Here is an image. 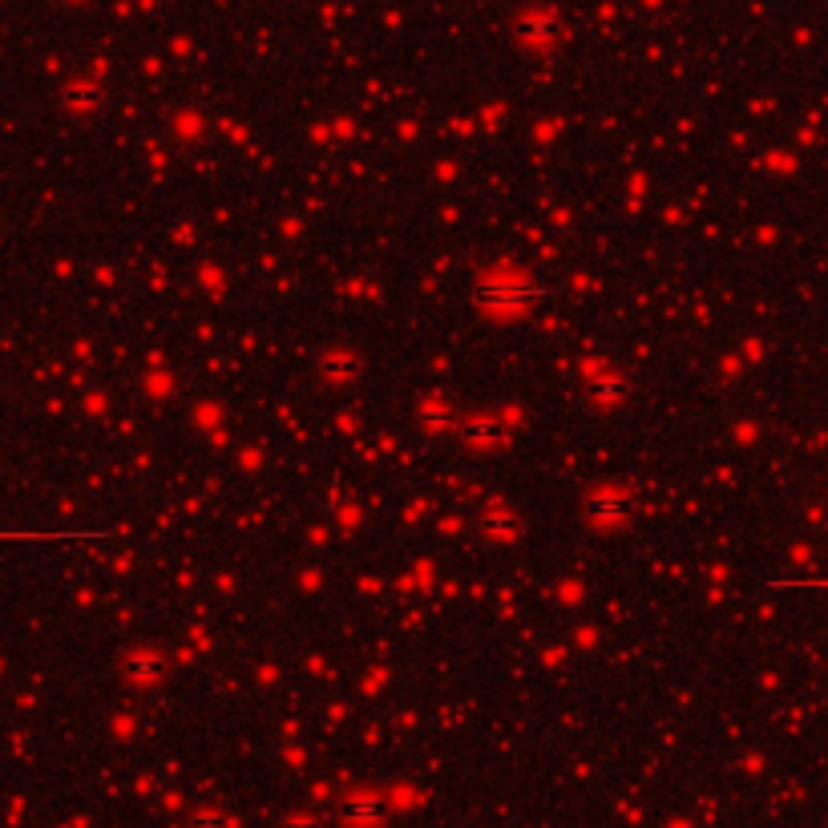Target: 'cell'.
<instances>
[{
  "label": "cell",
  "mask_w": 828,
  "mask_h": 828,
  "mask_svg": "<svg viewBox=\"0 0 828 828\" xmlns=\"http://www.w3.org/2000/svg\"><path fill=\"white\" fill-rule=\"evenodd\" d=\"M421 421L429 425V429H453V412L449 408H441V404H421Z\"/></svg>",
  "instance_id": "obj_7"
},
{
  "label": "cell",
  "mask_w": 828,
  "mask_h": 828,
  "mask_svg": "<svg viewBox=\"0 0 828 828\" xmlns=\"http://www.w3.org/2000/svg\"><path fill=\"white\" fill-rule=\"evenodd\" d=\"M457 437H461V445H469V449H501V445L509 441V429H505V421H497V417H469V421H461Z\"/></svg>",
  "instance_id": "obj_3"
},
{
  "label": "cell",
  "mask_w": 828,
  "mask_h": 828,
  "mask_svg": "<svg viewBox=\"0 0 828 828\" xmlns=\"http://www.w3.org/2000/svg\"><path fill=\"white\" fill-rule=\"evenodd\" d=\"M546 291L534 287V283H513V279H489L477 287V307L497 320H509V316H526L530 307L542 299Z\"/></svg>",
  "instance_id": "obj_1"
},
{
  "label": "cell",
  "mask_w": 828,
  "mask_h": 828,
  "mask_svg": "<svg viewBox=\"0 0 828 828\" xmlns=\"http://www.w3.org/2000/svg\"><path fill=\"white\" fill-rule=\"evenodd\" d=\"M360 356L356 352H328L324 360H320V372H324V380H332V384H348V380H356L360 376Z\"/></svg>",
  "instance_id": "obj_4"
},
{
  "label": "cell",
  "mask_w": 828,
  "mask_h": 828,
  "mask_svg": "<svg viewBox=\"0 0 828 828\" xmlns=\"http://www.w3.org/2000/svg\"><path fill=\"white\" fill-rule=\"evenodd\" d=\"M594 392H598V396H602V400H610V396H614V400H618V396H623V384H598V388H594Z\"/></svg>",
  "instance_id": "obj_8"
},
{
  "label": "cell",
  "mask_w": 828,
  "mask_h": 828,
  "mask_svg": "<svg viewBox=\"0 0 828 828\" xmlns=\"http://www.w3.org/2000/svg\"><path fill=\"white\" fill-rule=\"evenodd\" d=\"M631 513H635V501L627 493L602 489V493L586 497V517L594 526H623V522H631Z\"/></svg>",
  "instance_id": "obj_2"
},
{
  "label": "cell",
  "mask_w": 828,
  "mask_h": 828,
  "mask_svg": "<svg viewBox=\"0 0 828 828\" xmlns=\"http://www.w3.org/2000/svg\"><path fill=\"white\" fill-rule=\"evenodd\" d=\"M481 534L489 542H513L517 538V513H509V509H485L481 513Z\"/></svg>",
  "instance_id": "obj_5"
},
{
  "label": "cell",
  "mask_w": 828,
  "mask_h": 828,
  "mask_svg": "<svg viewBox=\"0 0 828 828\" xmlns=\"http://www.w3.org/2000/svg\"><path fill=\"white\" fill-rule=\"evenodd\" d=\"M126 671H130L134 679H158L162 659H158V655H134V659L126 663Z\"/></svg>",
  "instance_id": "obj_6"
}]
</instances>
